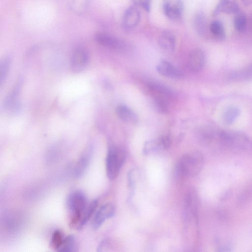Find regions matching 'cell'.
I'll use <instances>...</instances> for the list:
<instances>
[{
    "instance_id": "1",
    "label": "cell",
    "mask_w": 252,
    "mask_h": 252,
    "mask_svg": "<svg viewBox=\"0 0 252 252\" xmlns=\"http://www.w3.org/2000/svg\"><path fill=\"white\" fill-rule=\"evenodd\" d=\"M218 150L235 153H252V139L242 132L220 130Z\"/></svg>"
},
{
    "instance_id": "2",
    "label": "cell",
    "mask_w": 252,
    "mask_h": 252,
    "mask_svg": "<svg viewBox=\"0 0 252 252\" xmlns=\"http://www.w3.org/2000/svg\"><path fill=\"white\" fill-rule=\"evenodd\" d=\"M204 158L199 153L186 154L177 162L175 168L176 177L182 179L196 175L201 171L204 164Z\"/></svg>"
},
{
    "instance_id": "3",
    "label": "cell",
    "mask_w": 252,
    "mask_h": 252,
    "mask_svg": "<svg viewBox=\"0 0 252 252\" xmlns=\"http://www.w3.org/2000/svg\"><path fill=\"white\" fill-rule=\"evenodd\" d=\"M66 205L71 214L69 225L77 228L83 213L87 206V197L81 190L74 191L67 197Z\"/></svg>"
},
{
    "instance_id": "4",
    "label": "cell",
    "mask_w": 252,
    "mask_h": 252,
    "mask_svg": "<svg viewBox=\"0 0 252 252\" xmlns=\"http://www.w3.org/2000/svg\"><path fill=\"white\" fill-rule=\"evenodd\" d=\"M126 158V154L122 149L111 146L106 159V170L108 178L113 180L118 176Z\"/></svg>"
},
{
    "instance_id": "5",
    "label": "cell",
    "mask_w": 252,
    "mask_h": 252,
    "mask_svg": "<svg viewBox=\"0 0 252 252\" xmlns=\"http://www.w3.org/2000/svg\"><path fill=\"white\" fill-rule=\"evenodd\" d=\"M89 60L87 50L82 47H77L73 52L70 59V68L75 73L83 70L87 66Z\"/></svg>"
},
{
    "instance_id": "6",
    "label": "cell",
    "mask_w": 252,
    "mask_h": 252,
    "mask_svg": "<svg viewBox=\"0 0 252 252\" xmlns=\"http://www.w3.org/2000/svg\"><path fill=\"white\" fill-rule=\"evenodd\" d=\"M94 39L99 45L111 49L120 51L126 49V44L123 41L106 33H96Z\"/></svg>"
},
{
    "instance_id": "7",
    "label": "cell",
    "mask_w": 252,
    "mask_h": 252,
    "mask_svg": "<svg viewBox=\"0 0 252 252\" xmlns=\"http://www.w3.org/2000/svg\"><path fill=\"white\" fill-rule=\"evenodd\" d=\"M163 10L166 16L172 20H178L182 17L184 4L182 0H163Z\"/></svg>"
},
{
    "instance_id": "8",
    "label": "cell",
    "mask_w": 252,
    "mask_h": 252,
    "mask_svg": "<svg viewBox=\"0 0 252 252\" xmlns=\"http://www.w3.org/2000/svg\"><path fill=\"white\" fill-rule=\"evenodd\" d=\"M115 208L111 203L102 205L95 212L92 222L94 230L97 229L107 219L112 218L115 214Z\"/></svg>"
},
{
    "instance_id": "9",
    "label": "cell",
    "mask_w": 252,
    "mask_h": 252,
    "mask_svg": "<svg viewBox=\"0 0 252 252\" xmlns=\"http://www.w3.org/2000/svg\"><path fill=\"white\" fill-rule=\"evenodd\" d=\"M171 145V140L169 136L162 135L157 139L146 142L144 146L143 153L149 154L159 150H166Z\"/></svg>"
},
{
    "instance_id": "10",
    "label": "cell",
    "mask_w": 252,
    "mask_h": 252,
    "mask_svg": "<svg viewBox=\"0 0 252 252\" xmlns=\"http://www.w3.org/2000/svg\"><path fill=\"white\" fill-rule=\"evenodd\" d=\"M140 20V13L134 6L128 8L125 11L123 19L124 28L126 30H131L135 28Z\"/></svg>"
},
{
    "instance_id": "11",
    "label": "cell",
    "mask_w": 252,
    "mask_h": 252,
    "mask_svg": "<svg viewBox=\"0 0 252 252\" xmlns=\"http://www.w3.org/2000/svg\"><path fill=\"white\" fill-rule=\"evenodd\" d=\"M205 56L200 49H195L189 54L188 59L189 68L193 72H197L202 70L204 66Z\"/></svg>"
},
{
    "instance_id": "12",
    "label": "cell",
    "mask_w": 252,
    "mask_h": 252,
    "mask_svg": "<svg viewBox=\"0 0 252 252\" xmlns=\"http://www.w3.org/2000/svg\"><path fill=\"white\" fill-rule=\"evenodd\" d=\"M158 72L161 75L171 79H180L182 72L170 62L166 60L160 61L156 67Z\"/></svg>"
},
{
    "instance_id": "13",
    "label": "cell",
    "mask_w": 252,
    "mask_h": 252,
    "mask_svg": "<svg viewBox=\"0 0 252 252\" xmlns=\"http://www.w3.org/2000/svg\"><path fill=\"white\" fill-rule=\"evenodd\" d=\"M240 11L238 3L234 0H220L216 6L213 15L220 13L236 14Z\"/></svg>"
},
{
    "instance_id": "14",
    "label": "cell",
    "mask_w": 252,
    "mask_h": 252,
    "mask_svg": "<svg viewBox=\"0 0 252 252\" xmlns=\"http://www.w3.org/2000/svg\"><path fill=\"white\" fill-rule=\"evenodd\" d=\"M92 156V148L90 147L86 150L77 161L74 170V176L80 178L85 172Z\"/></svg>"
},
{
    "instance_id": "15",
    "label": "cell",
    "mask_w": 252,
    "mask_h": 252,
    "mask_svg": "<svg viewBox=\"0 0 252 252\" xmlns=\"http://www.w3.org/2000/svg\"><path fill=\"white\" fill-rule=\"evenodd\" d=\"M175 42V36L170 32H163L158 39L159 47L167 53H172L174 51Z\"/></svg>"
},
{
    "instance_id": "16",
    "label": "cell",
    "mask_w": 252,
    "mask_h": 252,
    "mask_svg": "<svg viewBox=\"0 0 252 252\" xmlns=\"http://www.w3.org/2000/svg\"><path fill=\"white\" fill-rule=\"evenodd\" d=\"M116 113L119 118L127 123L135 124L138 118L136 114L126 106L121 105L116 108Z\"/></svg>"
},
{
    "instance_id": "17",
    "label": "cell",
    "mask_w": 252,
    "mask_h": 252,
    "mask_svg": "<svg viewBox=\"0 0 252 252\" xmlns=\"http://www.w3.org/2000/svg\"><path fill=\"white\" fill-rule=\"evenodd\" d=\"M193 21L194 29L200 35L204 37L209 35V27L207 25L205 16L202 12L196 13Z\"/></svg>"
},
{
    "instance_id": "18",
    "label": "cell",
    "mask_w": 252,
    "mask_h": 252,
    "mask_svg": "<svg viewBox=\"0 0 252 252\" xmlns=\"http://www.w3.org/2000/svg\"><path fill=\"white\" fill-rule=\"evenodd\" d=\"M228 77L229 80L235 81L252 80V63L243 68L232 71Z\"/></svg>"
},
{
    "instance_id": "19",
    "label": "cell",
    "mask_w": 252,
    "mask_h": 252,
    "mask_svg": "<svg viewBox=\"0 0 252 252\" xmlns=\"http://www.w3.org/2000/svg\"><path fill=\"white\" fill-rule=\"evenodd\" d=\"M211 35L218 41H222L225 39V32L223 24L218 20L212 22L209 26Z\"/></svg>"
},
{
    "instance_id": "20",
    "label": "cell",
    "mask_w": 252,
    "mask_h": 252,
    "mask_svg": "<svg viewBox=\"0 0 252 252\" xmlns=\"http://www.w3.org/2000/svg\"><path fill=\"white\" fill-rule=\"evenodd\" d=\"M97 205L98 200L94 199L87 205L83 213L80 222L77 227L78 229H82L87 223L94 213L95 212Z\"/></svg>"
},
{
    "instance_id": "21",
    "label": "cell",
    "mask_w": 252,
    "mask_h": 252,
    "mask_svg": "<svg viewBox=\"0 0 252 252\" xmlns=\"http://www.w3.org/2000/svg\"><path fill=\"white\" fill-rule=\"evenodd\" d=\"M77 245L75 237L69 235L65 237L63 242L57 252H73L77 251Z\"/></svg>"
},
{
    "instance_id": "22",
    "label": "cell",
    "mask_w": 252,
    "mask_h": 252,
    "mask_svg": "<svg viewBox=\"0 0 252 252\" xmlns=\"http://www.w3.org/2000/svg\"><path fill=\"white\" fill-rule=\"evenodd\" d=\"M240 113L239 109L235 106H230L226 108L222 115V120L224 124L230 125L234 123Z\"/></svg>"
},
{
    "instance_id": "23",
    "label": "cell",
    "mask_w": 252,
    "mask_h": 252,
    "mask_svg": "<svg viewBox=\"0 0 252 252\" xmlns=\"http://www.w3.org/2000/svg\"><path fill=\"white\" fill-rule=\"evenodd\" d=\"M235 15L234 20V27L238 32H243L246 30L247 26L246 15L240 11Z\"/></svg>"
},
{
    "instance_id": "24",
    "label": "cell",
    "mask_w": 252,
    "mask_h": 252,
    "mask_svg": "<svg viewBox=\"0 0 252 252\" xmlns=\"http://www.w3.org/2000/svg\"><path fill=\"white\" fill-rule=\"evenodd\" d=\"M252 199V183L249 184L240 193L237 204L240 206L247 204Z\"/></svg>"
},
{
    "instance_id": "25",
    "label": "cell",
    "mask_w": 252,
    "mask_h": 252,
    "mask_svg": "<svg viewBox=\"0 0 252 252\" xmlns=\"http://www.w3.org/2000/svg\"><path fill=\"white\" fill-rule=\"evenodd\" d=\"M64 238L63 234L60 230H55L52 234L51 240V247L57 251L61 246Z\"/></svg>"
},
{
    "instance_id": "26",
    "label": "cell",
    "mask_w": 252,
    "mask_h": 252,
    "mask_svg": "<svg viewBox=\"0 0 252 252\" xmlns=\"http://www.w3.org/2000/svg\"><path fill=\"white\" fill-rule=\"evenodd\" d=\"M10 64L9 58H5L1 61L0 66V84L1 86L5 81Z\"/></svg>"
},
{
    "instance_id": "27",
    "label": "cell",
    "mask_w": 252,
    "mask_h": 252,
    "mask_svg": "<svg viewBox=\"0 0 252 252\" xmlns=\"http://www.w3.org/2000/svg\"><path fill=\"white\" fill-rule=\"evenodd\" d=\"M154 101L155 108L158 112L163 114L168 111V106L165 99L155 97Z\"/></svg>"
},
{
    "instance_id": "28",
    "label": "cell",
    "mask_w": 252,
    "mask_h": 252,
    "mask_svg": "<svg viewBox=\"0 0 252 252\" xmlns=\"http://www.w3.org/2000/svg\"><path fill=\"white\" fill-rule=\"evenodd\" d=\"M151 1L152 0H132L134 5L142 7L148 12L150 10Z\"/></svg>"
},
{
    "instance_id": "29",
    "label": "cell",
    "mask_w": 252,
    "mask_h": 252,
    "mask_svg": "<svg viewBox=\"0 0 252 252\" xmlns=\"http://www.w3.org/2000/svg\"><path fill=\"white\" fill-rule=\"evenodd\" d=\"M243 3L246 6H250L252 4V0H241Z\"/></svg>"
}]
</instances>
